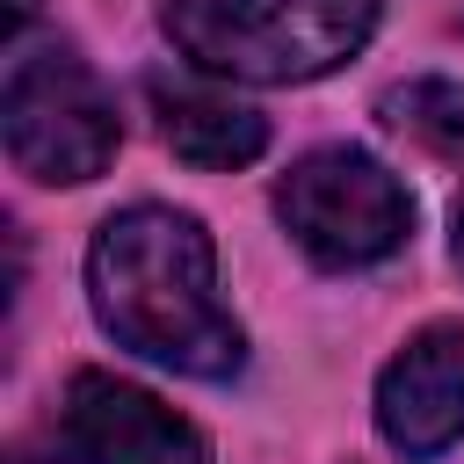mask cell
Here are the masks:
<instances>
[{
	"mask_svg": "<svg viewBox=\"0 0 464 464\" xmlns=\"http://www.w3.org/2000/svg\"><path fill=\"white\" fill-rule=\"evenodd\" d=\"M87 297L116 348L181 370V377H232L246 362V334L218 297V246L188 210L130 203L87 246Z\"/></svg>",
	"mask_w": 464,
	"mask_h": 464,
	"instance_id": "cell-1",
	"label": "cell"
},
{
	"mask_svg": "<svg viewBox=\"0 0 464 464\" xmlns=\"http://www.w3.org/2000/svg\"><path fill=\"white\" fill-rule=\"evenodd\" d=\"M167 44L246 87H297L355 58L377 29V0H167Z\"/></svg>",
	"mask_w": 464,
	"mask_h": 464,
	"instance_id": "cell-2",
	"label": "cell"
},
{
	"mask_svg": "<svg viewBox=\"0 0 464 464\" xmlns=\"http://www.w3.org/2000/svg\"><path fill=\"white\" fill-rule=\"evenodd\" d=\"M0 130H7V160L29 181H51V188L94 181L116 160V145H123L116 102L87 72V58L65 51V44H36V51H14L7 58Z\"/></svg>",
	"mask_w": 464,
	"mask_h": 464,
	"instance_id": "cell-3",
	"label": "cell"
},
{
	"mask_svg": "<svg viewBox=\"0 0 464 464\" xmlns=\"http://www.w3.org/2000/svg\"><path fill=\"white\" fill-rule=\"evenodd\" d=\"M276 210L319 268H370V261L399 254L413 232V196L399 188V174L384 160H370L355 145L304 152L283 174Z\"/></svg>",
	"mask_w": 464,
	"mask_h": 464,
	"instance_id": "cell-4",
	"label": "cell"
},
{
	"mask_svg": "<svg viewBox=\"0 0 464 464\" xmlns=\"http://www.w3.org/2000/svg\"><path fill=\"white\" fill-rule=\"evenodd\" d=\"M58 420H65V450L80 464H210L203 435L174 406H160L152 392L109 377V370H80L65 384Z\"/></svg>",
	"mask_w": 464,
	"mask_h": 464,
	"instance_id": "cell-5",
	"label": "cell"
},
{
	"mask_svg": "<svg viewBox=\"0 0 464 464\" xmlns=\"http://www.w3.org/2000/svg\"><path fill=\"white\" fill-rule=\"evenodd\" d=\"M377 428L399 457H442L464 435V326H420L384 362Z\"/></svg>",
	"mask_w": 464,
	"mask_h": 464,
	"instance_id": "cell-6",
	"label": "cell"
},
{
	"mask_svg": "<svg viewBox=\"0 0 464 464\" xmlns=\"http://www.w3.org/2000/svg\"><path fill=\"white\" fill-rule=\"evenodd\" d=\"M152 109H160V138L188 167H246V160L268 152V116H254V109L225 102V94L152 80Z\"/></svg>",
	"mask_w": 464,
	"mask_h": 464,
	"instance_id": "cell-7",
	"label": "cell"
},
{
	"mask_svg": "<svg viewBox=\"0 0 464 464\" xmlns=\"http://www.w3.org/2000/svg\"><path fill=\"white\" fill-rule=\"evenodd\" d=\"M377 109H384L392 130H406V138H420V145H435V152L464 145V87H457V80H406V87H392Z\"/></svg>",
	"mask_w": 464,
	"mask_h": 464,
	"instance_id": "cell-8",
	"label": "cell"
},
{
	"mask_svg": "<svg viewBox=\"0 0 464 464\" xmlns=\"http://www.w3.org/2000/svg\"><path fill=\"white\" fill-rule=\"evenodd\" d=\"M7 14H14V29H22V22L36 14V0H7Z\"/></svg>",
	"mask_w": 464,
	"mask_h": 464,
	"instance_id": "cell-9",
	"label": "cell"
},
{
	"mask_svg": "<svg viewBox=\"0 0 464 464\" xmlns=\"http://www.w3.org/2000/svg\"><path fill=\"white\" fill-rule=\"evenodd\" d=\"M450 246H457V268H464V203H457V239Z\"/></svg>",
	"mask_w": 464,
	"mask_h": 464,
	"instance_id": "cell-10",
	"label": "cell"
}]
</instances>
